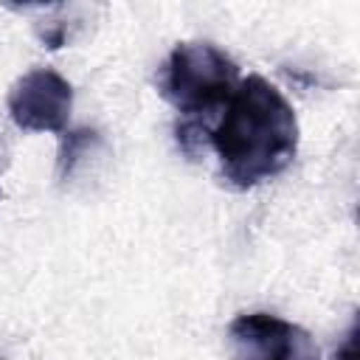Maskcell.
I'll use <instances>...</instances> for the list:
<instances>
[{"instance_id":"cell-2","label":"cell","mask_w":360,"mask_h":360,"mask_svg":"<svg viewBox=\"0 0 360 360\" xmlns=\"http://www.w3.org/2000/svg\"><path fill=\"white\" fill-rule=\"evenodd\" d=\"M239 84L236 62L211 42H177L158 68V90L183 118L202 121L225 107Z\"/></svg>"},{"instance_id":"cell-5","label":"cell","mask_w":360,"mask_h":360,"mask_svg":"<svg viewBox=\"0 0 360 360\" xmlns=\"http://www.w3.org/2000/svg\"><path fill=\"white\" fill-rule=\"evenodd\" d=\"M96 143H98V132H96V129H87V127L68 129V132L62 135V141H59V160H56L59 174L68 180V177L76 172L79 160H82Z\"/></svg>"},{"instance_id":"cell-4","label":"cell","mask_w":360,"mask_h":360,"mask_svg":"<svg viewBox=\"0 0 360 360\" xmlns=\"http://www.w3.org/2000/svg\"><path fill=\"white\" fill-rule=\"evenodd\" d=\"M73 107V87L51 68L22 73L8 90V115L28 132H62Z\"/></svg>"},{"instance_id":"cell-1","label":"cell","mask_w":360,"mask_h":360,"mask_svg":"<svg viewBox=\"0 0 360 360\" xmlns=\"http://www.w3.org/2000/svg\"><path fill=\"white\" fill-rule=\"evenodd\" d=\"M222 174L236 188H253L284 172L298 149V118L284 93L264 76L239 79L222 107V118L208 129Z\"/></svg>"},{"instance_id":"cell-3","label":"cell","mask_w":360,"mask_h":360,"mask_svg":"<svg viewBox=\"0 0 360 360\" xmlns=\"http://www.w3.org/2000/svg\"><path fill=\"white\" fill-rule=\"evenodd\" d=\"M228 340L233 360H318L312 335L270 312H245L233 318Z\"/></svg>"},{"instance_id":"cell-6","label":"cell","mask_w":360,"mask_h":360,"mask_svg":"<svg viewBox=\"0 0 360 360\" xmlns=\"http://www.w3.org/2000/svg\"><path fill=\"white\" fill-rule=\"evenodd\" d=\"M332 360H357V318L349 323V332L343 335V343L335 349Z\"/></svg>"}]
</instances>
